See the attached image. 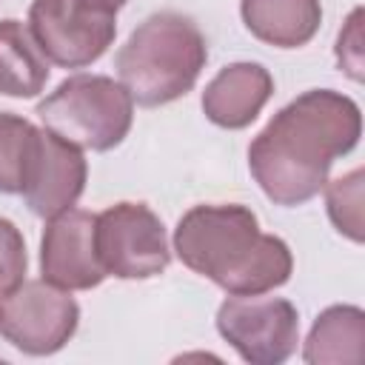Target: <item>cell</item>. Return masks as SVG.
I'll return each instance as SVG.
<instances>
[{"label":"cell","mask_w":365,"mask_h":365,"mask_svg":"<svg viewBox=\"0 0 365 365\" xmlns=\"http://www.w3.org/2000/svg\"><path fill=\"white\" fill-rule=\"evenodd\" d=\"M336 63L351 80L362 83L365 77V48H362V9H354L336 37Z\"/></svg>","instance_id":"18"},{"label":"cell","mask_w":365,"mask_h":365,"mask_svg":"<svg viewBox=\"0 0 365 365\" xmlns=\"http://www.w3.org/2000/svg\"><path fill=\"white\" fill-rule=\"evenodd\" d=\"M106 3H108V6H111V9H123V6H125V3H128V0H106Z\"/></svg>","instance_id":"19"},{"label":"cell","mask_w":365,"mask_h":365,"mask_svg":"<svg viewBox=\"0 0 365 365\" xmlns=\"http://www.w3.org/2000/svg\"><path fill=\"white\" fill-rule=\"evenodd\" d=\"M220 336L251 365H279L299 342V314L285 297L231 294L217 308Z\"/></svg>","instance_id":"8"},{"label":"cell","mask_w":365,"mask_h":365,"mask_svg":"<svg viewBox=\"0 0 365 365\" xmlns=\"http://www.w3.org/2000/svg\"><path fill=\"white\" fill-rule=\"evenodd\" d=\"M48 66L26 23L14 17L0 20V94L17 100L37 97L48 83Z\"/></svg>","instance_id":"14"},{"label":"cell","mask_w":365,"mask_h":365,"mask_svg":"<svg viewBox=\"0 0 365 365\" xmlns=\"http://www.w3.org/2000/svg\"><path fill=\"white\" fill-rule=\"evenodd\" d=\"M208 63L200 26L180 11L148 14L120 46L114 68L131 100L157 108L185 97Z\"/></svg>","instance_id":"3"},{"label":"cell","mask_w":365,"mask_h":365,"mask_svg":"<svg viewBox=\"0 0 365 365\" xmlns=\"http://www.w3.org/2000/svg\"><path fill=\"white\" fill-rule=\"evenodd\" d=\"M37 117L77 148L111 151L131 131L134 100L108 74H71L37 103Z\"/></svg>","instance_id":"4"},{"label":"cell","mask_w":365,"mask_h":365,"mask_svg":"<svg viewBox=\"0 0 365 365\" xmlns=\"http://www.w3.org/2000/svg\"><path fill=\"white\" fill-rule=\"evenodd\" d=\"M77 325L80 305L71 291L46 279H23L0 299V336L29 356L57 354L77 334Z\"/></svg>","instance_id":"7"},{"label":"cell","mask_w":365,"mask_h":365,"mask_svg":"<svg viewBox=\"0 0 365 365\" xmlns=\"http://www.w3.org/2000/svg\"><path fill=\"white\" fill-rule=\"evenodd\" d=\"M174 251L185 268L225 294H268L291 279L294 254L277 234H262L248 205H194L174 228Z\"/></svg>","instance_id":"2"},{"label":"cell","mask_w":365,"mask_h":365,"mask_svg":"<svg viewBox=\"0 0 365 365\" xmlns=\"http://www.w3.org/2000/svg\"><path fill=\"white\" fill-rule=\"evenodd\" d=\"M26 268H29V254H26L23 231L11 220L0 217V299L26 279Z\"/></svg>","instance_id":"17"},{"label":"cell","mask_w":365,"mask_h":365,"mask_svg":"<svg viewBox=\"0 0 365 365\" xmlns=\"http://www.w3.org/2000/svg\"><path fill=\"white\" fill-rule=\"evenodd\" d=\"M40 274L66 291H91L108 277L94 248L91 211L71 205L48 217L40 237Z\"/></svg>","instance_id":"9"},{"label":"cell","mask_w":365,"mask_h":365,"mask_svg":"<svg viewBox=\"0 0 365 365\" xmlns=\"http://www.w3.org/2000/svg\"><path fill=\"white\" fill-rule=\"evenodd\" d=\"M274 94V77L262 63L240 60L222 66L202 91V114L228 131L248 128Z\"/></svg>","instance_id":"11"},{"label":"cell","mask_w":365,"mask_h":365,"mask_svg":"<svg viewBox=\"0 0 365 365\" xmlns=\"http://www.w3.org/2000/svg\"><path fill=\"white\" fill-rule=\"evenodd\" d=\"M365 354V311L359 305H328L314 319L302 359L308 365H356Z\"/></svg>","instance_id":"13"},{"label":"cell","mask_w":365,"mask_h":365,"mask_svg":"<svg viewBox=\"0 0 365 365\" xmlns=\"http://www.w3.org/2000/svg\"><path fill=\"white\" fill-rule=\"evenodd\" d=\"M322 191H325V208H328L334 228L351 242H362L365 240V225H362L365 174L362 168H354L336 180H328Z\"/></svg>","instance_id":"16"},{"label":"cell","mask_w":365,"mask_h":365,"mask_svg":"<svg viewBox=\"0 0 365 365\" xmlns=\"http://www.w3.org/2000/svg\"><path fill=\"white\" fill-rule=\"evenodd\" d=\"M29 31L48 63L86 68L117 37V9L106 0H31Z\"/></svg>","instance_id":"5"},{"label":"cell","mask_w":365,"mask_h":365,"mask_svg":"<svg viewBox=\"0 0 365 365\" xmlns=\"http://www.w3.org/2000/svg\"><path fill=\"white\" fill-rule=\"evenodd\" d=\"M94 248L117 279H151L171 262L165 225L145 202H114L94 214Z\"/></svg>","instance_id":"6"},{"label":"cell","mask_w":365,"mask_h":365,"mask_svg":"<svg viewBox=\"0 0 365 365\" xmlns=\"http://www.w3.org/2000/svg\"><path fill=\"white\" fill-rule=\"evenodd\" d=\"M245 29L274 48H299L322 26L319 0H240Z\"/></svg>","instance_id":"12"},{"label":"cell","mask_w":365,"mask_h":365,"mask_svg":"<svg viewBox=\"0 0 365 365\" xmlns=\"http://www.w3.org/2000/svg\"><path fill=\"white\" fill-rule=\"evenodd\" d=\"M86 180H88V163L83 157V148H77L74 143L63 140L48 128H40L26 171V182L20 191L29 211L34 217L48 220L71 208L83 197Z\"/></svg>","instance_id":"10"},{"label":"cell","mask_w":365,"mask_h":365,"mask_svg":"<svg viewBox=\"0 0 365 365\" xmlns=\"http://www.w3.org/2000/svg\"><path fill=\"white\" fill-rule=\"evenodd\" d=\"M40 128L11 111H0V194H20Z\"/></svg>","instance_id":"15"},{"label":"cell","mask_w":365,"mask_h":365,"mask_svg":"<svg viewBox=\"0 0 365 365\" xmlns=\"http://www.w3.org/2000/svg\"><path fill=\"white\" fill-rule=\"evenodd\" d=\"M362 137L356 100L334 88H308L282 106L248 145V168L274 205L314 200L334 160L348 157Z\"/></svg>","instance_id":"1"}]
</instances>
